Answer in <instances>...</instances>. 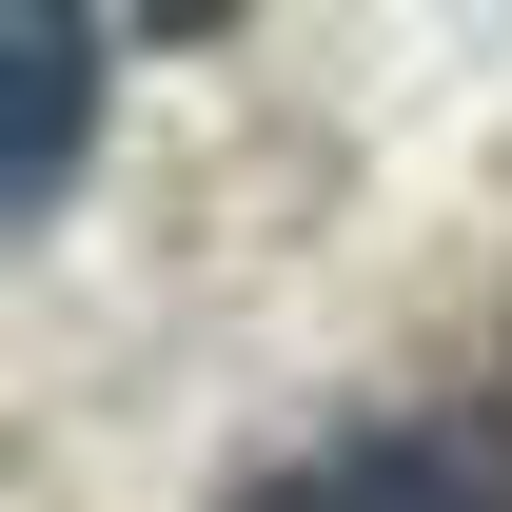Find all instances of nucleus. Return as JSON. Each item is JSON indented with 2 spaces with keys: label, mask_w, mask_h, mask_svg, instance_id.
<instances>
[{
  "label": "nucleus",
  "mask_w": 512,
  "mask_h": 512,
  "mask_svg": "<svg viewBox=\"0 0 512 512\" xmlns=\"http://www.w3.org/2000/svg\"><path fill=\"white\" fill-rule=\"evenodd\" d=\"M0 60H20V158H0V197H20V217H60V178H79V79H99V20H79V0H20V20H0Z\"/></svg>",
  "instance_id": "f03ea898"
},
{
  "label": "nucleus",
  "mask_w": 512,
  "mask_h": 512,
  "mask_svg": "<svg viewBox=\"0 0 512 512\" xmlns=\"http://www.w3.org/2000/svg\"><path fill=\"white\" fill-rule=\"evenodd\" d=\"M237 512H512V414L434 394V414H375V434L296 453V473H256Z\"/></svg>",
  "instance_id": "f257e3e1"
}]
</instances>
